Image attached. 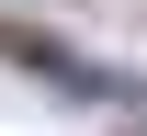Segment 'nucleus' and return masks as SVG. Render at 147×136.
I'll use <instances>...</instances> for the list:
<instances>
[{
	"label": "nucleus",
	"mask_w": 147,
	"mask_h": 136,
	"mask_svg": "<svg viewBox=\"0 0 147 136\" xmlns=\"http://www.w3.org/2000/svg\"><path fill=\"white\" fill-rule=\"evenodd\" d=\"M0 57H34V68H68V45L34 34V23H0Z\"/></svg>",
	"instance_id": "nucleus-1"
}]
</instances>
